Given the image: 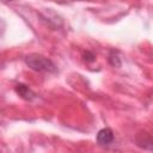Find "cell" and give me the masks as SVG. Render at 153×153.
Segmentation results:
<instances>
[{
    "instance_id": "6da1fadb",
    "label": "cell",
    "mask_w": 153,
    "mask_h": 153,
    "mask_svg": "<svg viewBox=\"0 0 153 153\" xmlns=\"http://www.w3.org/2000/svg\"><path fill=\"white\" fill-rule=\"evenodd\" d=\"M24 62L30 69L38 73H48V74L59 73V68L55 65V62L51 59L43 56L41 54H36V53L29 54L24 57Z\"/></svg>"
},
{
    "instance_id": "7a4b0ae2",
    "label": "cell",
    "mask_w": 153,
    "mask_h": 153,
    "mask_svg": "<svg viewBox=\"0 0 153 153\" xmlns=\"http://www.w3.org/2000/svg\"><path fill=\"white\" fill-rule=\"evenodd\" d=\"M114 140H115L114 130L109 127L102 128L96 135V141L99 146H109L114 142Z\"/></svg>"
},
{
    "instance_id": "3957f363",
    "label": "cell",
    "mask_w": 153,
    "mask_h": 153,
    "mask_svg": "<svg viewBox=\"0 0 153 153\" xmlns=\"http://www.w3.org/2000/svg\"><path fill=\"white\" fill-rule=\"evenodd\" d=\"M135 143L137 147L146 149V151H152L153 148V141H152V135L146 131V130H140L135 135Z\"/></svg>"
},
{
    "instance_id": "277c9868",
    "label": "cell",
    "mask_w": 153,
    "mask_h": 153,
    "mask_svg": "<svg viewBox=\"0 0 153 153\" xmlns=\"http://www.w3.org/2000/svg\"><path fill=\"white\" fill-rule=\"evenodd\" d=\"M14 91H16V93H17L20 98H23V99L26 100V102H32V100L37 99V94H36L27 85H25V84H23V82L16 84Z\"/></svg>"
},
{
    "instance_id": "5b68a950",
    "label": "cell",
    "mask_w": 153,
    "mask_h": 153,
    "mask_svg": "<svg viewBox=\"0 0 153 153\" xmlns=\"http://www.w3.org/2000/svg\"><path fill=\"white\" fill-rule=\"evenodd\" d=\"M108 61L109 63L112 66V67H121L122 66V61H121V57L118 56V53L115 51V50H110L109 53V56H108Z\"/></svg>"
},
{
    "instance_id": "8992f818",
    "label": "cell",
    "mask_w": 153,
    "mask_h": 153,
    "mask_svg": "<svg viewBox=\"0 0 153 153\" xmlns=\"http://www.w3.org/2000/svg\"><path fill=\"white\" fill-rule=\"evenodd\" d=\"M82 60L85 62H93L96 60V54L93 51H90V50H86L82 53Z\"/></svg>"
},
{
    "instance_id": "52a82bcc",
    "label": "cell",
    "mask_w": 153,
    "mask_h": 153,
    "mask_svg": "<svg viewBox=\"0 0 153 153\" xmlns=\"http://www.w3.org/2000/svg\"><path fill=\"white\" fill-rule=\"evenodd\" d=\"M4 29H5V23H4V22L0 19V33L4 31Z\"/></svg>"
}]
</instances>
